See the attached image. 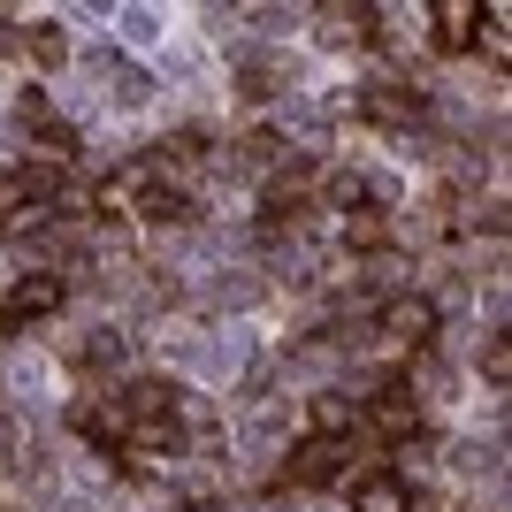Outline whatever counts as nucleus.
Instances as JSON below:
<instances>
[{"label":"nucleus","instance_id":"nucleus-1","mask_svg":"<svg viewBox=\"0 0 512 512\" xmlns=\"http://www.w3.org/2000/svg\"><path fill=\"white\" fill-rule=\"evenodd\" d=\"M337 467H344V444H329V436H321V444H306L299 459H291V474H306V482H329Z\"/></svg>","mask_w":512,"mask_h":512},{"label":"nucleus","instance_id":"nucleus-2","mask_svg":"<svg viewBox=\"0 0 512 512\" xmlns=\"http://www.w3.org/2000/svg\"><path fill=\"white\" fill-rule=\"evenodd\" d=\"M428 321H436L428 299H390L383 306V329H398V337H428Z\"/></svg>","mask_w":512,"mask_h":512},{"label":"nucleus","instance_id":"nucleus-3","mask_svg":"<svg viewBox=\"0 0 512 512\" xmlns=\"http://www.w3.org/2000/svg\"><path fill=\"white\" fill-rule=\"evenodd\" d=\"M367 512H406V490H398V482H375V490H367Z\"/></svg>","mask_w":512,"mask_h":512}]
</instances>
